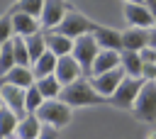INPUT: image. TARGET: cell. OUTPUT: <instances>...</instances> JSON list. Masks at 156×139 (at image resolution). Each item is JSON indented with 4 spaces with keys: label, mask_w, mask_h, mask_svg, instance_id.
<instances>
[{
    "label": "cell",
    "mask_w": 156,
    "mask_h": 139,
    "mask_svg": "<svg viewBox=\"0 0 156 139\" xmlns=\"http://www.w3.org/2000/svg\"><path fill=\"white\" fill-rule=\"evenodd\" d=\"M44 102H46V100H44L41 90L37 88V83H34L32 88H27V112H29V115H37Z\"/></svg>",
    "instance_id": "cell-27"
},
{
    "label": "cell",
    "mask_w": 156,
    "mask_h": 139,
    "mask_svg": "<svg viewBox=\"0 0 156 139\" xmlns=\"http://www.w3.org/2000/svg\"><path fill=\"white\" fill-rule=\"evenodd\" d=\"M27 39V46H29V56H32V63L34 61H39L46 51H49V46H46V34L44 32H37V34H32V37H24Z\"/></svg>",
    "instance_id": "cell-23"
},
{
    "label": "cell",
    "mask_w": 156,
    "mask_h": 139,
    "mask_svg": "<svg viewBox=\"0 0 156 139\" xmlns=\"http://www.w3.org/2000/svg\"><path fill=\"white\" fill-rule=\"evenodd\" d=\"M41 119L37 115H27L24 119H20V127H17V139H39L41 134Z\"/></svg>",
    "instance_id": "cell-20"
},
{
    "label": "cell",
    "mask_w": 156,
    "mask_h": 139,
    "mask_svg": "<svg viewBox=\"0 0 156 139\" xmlns=\"http://www.w3.org/2000/svg\"><path fill=\"white\" fill-rule=\"evenodd\" d=\"M54 76L58 78L61 85H71V83L80 80L83 68H80V63H78V61L73 59V54H71V56H61V59H58V66H56V73H54Z\"/></svg>",
    "instance_id": "cell-11"
},
{
    "label": "cell",
    "mask_w": 156,
    "mask_h": 139,
    "mask_svg": "<svg viewBox=\"0 0 156 139\" xmlns=\"http://www.w3.org/2000/svg\"><path fill=\"white\" fill-rule=\"evenodd\" d=\"M56 66H58V56H56V54H51V51H46L39 61H34V63H32V71H34L37 80H41V78L54 76V73H56Z\"/></svg>",
    "instance_id": "cell-19"
},
{
    "label": "cell",
    "mask_w": 156,
    "mask_h": 139,
    "mask_svg": "<svg viewBox=\"0 0 156 139\" xmlns=\"http://www.w3.org/2000/svg\"><path fill=\"white\" fill-rule=\"evenodd\" d=\"M12 46H15V59H17V66H29L32 68V56H29V46H27V39L15 34L12 37Z\"/></svg>",
    "instance_id": "cell-26"
},
{
    "label": "cell",
    "mask_w": 156,
    "mask_h": 139,
    "mask_svg": "<svg viewBox=\"0 0 156 139\" xmlns=\"http://www.w3.org/2000/svg\"><path fill=\"white\" fill-rule=\"evenodd\" d=\"M15 66H17V59H15V46L10 39V41H2V46H0V76L10 73Z\"/></svg>",
    "instance_id": "cell-25"
},
{
    "label": "cell",
    "mask_w": 156,
    "mask_h": 139,
    "mask_svg": "<svg viewBox=\"0 0 156 139\" xmlns=\"http://www.w3.org/2000/svg\"><path fill=\"white\" fill-rule=\"evenodd\" d=\"M124 20L139 29H154L156 27V17L144 2H124Z\"/></svg>",
    "instance_id": "cell-7"
},
{
    "label": "cell",
    "mask_w": 156,
    "mask_h": 139,
    "mask_svg": "<svg viewBox=\"0 0 156 139\" xmlns=\"http://www.w3.org/2000/svg\"><path fill=\"white\" fill-rule=\"evenodd\" d=\"M124 2H144V0H124Z\"/></svg>",
    "instance_id": "cell-35"
},
{
    "label": "cell",
    "mask_w": 156,
    "mask_h": 139,
    "mask_svg": "<svg viewBox=\"0 0 156 139\" xmlns=\"http://www.w3.org/2000/svg\"><path fill=\"white\" fill-rule=\"evenodd\" d=\"M68 10H71V5H68L66 0H46L44 12H41V17H39L41 29H44V32L56 29V27L63 22V17L68 15Z\"/></svg>",
    "instance_id": "cell-8"
},
{
    "label": "cell",
    "mask_w": 156,
    "mask_h": 139,
    "mask_svg": "<svg viewBox=\"0 0 156 139\" xmlns=\"http://www.w3.org/2000/svg\"><path fill=\"white\" fill-rule=\"evenodd\" d=\"M93 29H95V24L85 17V15H80L78 10H68V15L63 17V22L56 27V29H51V32H58V34H63V37H68V39H78V37H83V34H93Z\"/></svg>",
    "instance_id": "cell-3"
},
{
    "label": "cell",
    "mask_w": 156,
    "mask_h": 139,
    "mask_svg": "<svg viewBox=\"0 0 156 139\" xmlns=\"http://www.w3.org/2000/svg\"><path fill=\"white\" fill-rule=\"evenodd\" d=\"M12 24H15V34H20V37H32V34L41 32V22L32 15H24V12L12 15Z\"/></svg>",
    "instance_id": "cell-17"
},
{
    "label": "cell",
    "mask_w": 156,
    "mask_h": 139,
    "mask_svg": "<svg viewBox=\"0 0 156 139\" xmlns=\"http://www.w3.org/2000/svg\"><path fill=\"white\" fill-rule=\"evenodd\" d=\"M122 66V51H107V49H100L95 63H93V73L90 76H102L107 71H115Z\"/></svg>",
    "instance_id": "cell-14"
},
{
    "label": "cell",
    "mask_w": 156,
    "mask_h": 139,
    "mask_svg": "<svg viewBox=\"0 0 156 139\" xmlns=\"http://www.w3.org/2000/svg\"><path fill=\"white\" fill-rule=\"evenodd\" d=\"M37 88L41 90L44 100H56V98H61V90H63V85L58 83V78H56V76H49V78L37 80Z\"/></svg>",
    "instance_id": "cell-24"
},
{
    "label": "cell",
    "mask_w": 156,
    "mask_h": 139,
    "mask_svg": "<svg viewBox=\"0 0 156 139\" xmlns=\"http://www.w3.org/2000/svg\"><path fill=\"white\" fill-rule=\"evenodd\" d=\"M149 46H154V49H156V27H154V29H149Z\"/></svg>",
    "instance_id": "cell-32"
},
{
    "label": "cell",
    "mask_w": 156,
    "mask_h": 139,
    "mask_svg": "<svg viewBox=\"0 0 156 139\" xmlns=\"http://www.w3.org/2000/svg\"><path fill=\"white\" fill-rule=\"evenodd\" d=\"M0 95H2V105H7L20 119H24L27 112V90L17 88V85H0Z\"/></svg>",
    "instance_id": "cell-10"
},
{
    "label": "cell",
    "mask_w": 156,
    "mask_h": 139,
    "mask_svg": "<svg viewBox=\"0 0 156 139\" xmlns=\"http://www.w3.org/2000/svg\"><path fill=\"white\" fill-rule=\"evenodd\" d=\"M122 68L129 78H144V59L139 51H122Z\"/></svg>",
    "instance_id": "cell-18"
},
{
    "label": "cell",
    "mask_w": 156,
    "mask_h": 139,
    "mask_svg": "<svg viewBox=\"0 0 156 139\" xmlns=\"http://www.w3.org/2000/svg\"><path fill=\"white\" fill-rule=\"evenodd\" d=\"M144 83H146L144 78H129V76H127V78L119 83L117 93L110 98V105H115V107H119V110H134L136 98H139Z\"/></svg>",
    "instance_id": "cell-2"
},
{
    "label": "cell",
    "mask_w": 156,
    "mask_h": 139,
    "mask_svg": "<svg viewBox=\"0 0 156 139\" xmlns=\"http://www.w3.org/2000/svg\"><path fill=\"white\" fill-rule=\"evenodd\" d=\"M12 32H15L12 15H5L2 22H0V39H2V41H10V39H12Z\"/></svg>",
    "instance_id": "cell-28"
},
{
    "label": "cell",
    "mask_w": 156,
    "mask_h": 139,
    "mask_svg": "<svg viewBox=\"0 0 156 139\" xmlns=\"http://www.w3.org/2000/svg\"><path fill=\"white\" fill-rule=\"evenodd\" d=\"M144 5H146V7L154 12V17H156V0H144Z\"/></svg>",
    "instance_id": "cell-33"
},
{
    "label": "cell",
    "mask_w": 156,
    "mask_h": 139,
    "mask_svg": "<svg viewBox=\"0 0 156 139\" xmlns=\"http://www.w3.org/2000/svg\"><path fill=\"white\" fill-rule=\"evenodd\" d=\"M139 54H141L144 63H156V49H154V46H146V49H141Z\"/></svg>",
    "instance_id": "cell-29"
},
{
    "label": "cell",
    "mask_w": 156,
    "mask_h": 139,
    "mask_svg": "<svg viewBox=\"0 0 156 139\" xmlns=\"http://www.w3.org/2000/svg\"><path fill=\"white\" fill-rule=\"evenodd\" d=\"M17 127H20V117L7 105H2L0 107V132H2V139H12V134H17Z\"/></svg>",
    "instance_id": "cell-21"
},
{
    "label": "cell",
    "mask_w": 156,
    "mask_h": 139,
    "mask_svg": "<svg viewBox=\"0 0 156 139\" xmlns=\"http://www.w3.org/2000/svg\"><path fill=\"white\" fill-rule=\"evenodd\" d=\"M127 78V73H124V68L119 66V68H115V71H107V73H102V76H93V88L102 95V98H112L115 93H117V88H119V83Z\"/></svg>",
    "instance_id": "cell-9"
},
{
    "label": "cell",
    "mask_w": 156,
    "mask_h": 139,
    "mask_svg": "<svg viewBox=\"0 0 156 139\" xmlns=\"http://www.w3.org/2000/svg\"><path fill=\"white\" fill-rule=\"evenodd\" d=\"M98 54H100V44L95 41L93 34H83V37L76 39V44H73V59L80 63L83 73H93V63H95Z\"/></svg>",
    "instance_id": "cell-4"
},
{
    "label": "cell",
    "mask_w": 156,
    "mask_h": 139,
    "mask_svg": "<svg viewBox=\"0 0 156 139\" xmlns=\"http://www.w3.org/2000/svg\"><path fill=\"white\" fill-rule=\"evenodd\" d=\"M37 83V76L29 66H15L10 73L0 76V85H17V88H32Z\"/></svg>",
    "instance_id": "cell-12"
},
{
    "label": "cell",
    "mask_w": 156,
    "mask_h": 139,
    "mask_svg": "<svg viewBox=\"0 0 156 139\" xmlns=\"http://www.w3.org/2000/svg\"><path fill=\"white\" fill-rule=\"evenodd\" d=\"M58 100H63V102L71 105V107H88V105H98V102H102V95L93 88L90 80L80 78V80L71 83V85H63Z\"/></svg>",
    "instance_id": "cell-1"
},
{
    "label": "cell",
    "mask_w": 156,
    "mask_h": 139,
    "mask_svg": "<svg viewBox=\"0 0 156 139\" xmlns=\"http://www.w3.org/2000/svg\"><path fill=\"white\" fill-rule=\"evenodd\" d=\"M39 139H58V132H56V127H51V124H44V127H41V134H39Z\"/></svg>",
    "instance_id": "cell-30"
},
{
    "label": "cell",
    "mask_w": 156,
    "mask_h": 139,
    "mask_svg": "<svg viewBox=\"0 0 156 139\" xmlns=\"http://www.w3.org/2000/svg\"><path fill=\"white\" fill-rule=\"evenodd\" d=\"M122 44L124 51H141L149 46V29H139V27H129L127 32H122Z\"/></svg>",
    "instance_id": "cell-15"
},
{
    "label": "cell",
    "mask_w": 156,
    "mask_h": 139,
    "mask_svg": "<svg viewBox=\"0 0 156 139\" xmlns=\"http://www.w3.org/2000/svg\"><path fill=\"white\" fill-rule=\"evenodd\" d=\"M132 112H134V117L139 122H156V80L144 83Z\"/></svg>",
    "instance_id": "cell-5"
},
{
    "label": "cell",
    "mask_w": 156,
    "mask_h": 139,
    "mask_svg": "<svg viewBox=\"0 0 156 139\" xmlns=\"http://www.w3.org/2000/svg\"><path fill=\"white\" fill-rule=\"evenodd\" d=\"M93 37H95V41L100 44V49H107V51H124L122 34L115 32V29H107V27H98V24H95Z\"/></svg>",
    "instance_id": "cell-13"
},
{
    "label": "cell",
    "mask_w": 156,
    "mask_h": 139,
    "mask_svg": "<svg viewBox=\"0 0 156 139\" xmlns=\"http://www.w3.org/2000/svg\"><path fill=\"white\" fill-rule=\"evenodd\" d=\"M144 80H156V63H144Z\"/></svg>",
    "instance_id": "cell-31"
},
{
    "label": "cell",
    "mask_w": 156,
    "mask_h": 139,
    "mask_svg": "<svg viewBox=\"0 0 156 139\" xmlns=\"http://www.w3.org/2000/svg\"><path fill=\"white\" fill-rule=\"evenodd\" d=\"M37 117L44 122V124H51V127H66L68 122H71V105H66L63 100H46L41 107H39V112H37Z\"/></svg>",
    "instance_id": "cell-6"
},
{
    "label": "cell",
    "mask_w": 156,
    "mask_h": 139,
    "mask_svg": "<svg viewBox=\"0 0 156 139\" xmlns=\"http://www.w3.org/2000/svg\"><path fill=\"white\" fill-rule=\"evenodd\" d=\"M44 34H46V46H49L51 54H56L58 59L73 54L76 39H68V37H63V34H58V32H44Z\"/></svg>",
    "instance_id": "cell-16"
},
{
    "label": "cell",
    "mask_w": 156,
    "mask_h": 139,
    "mask_svg": "<svg viewBox=\"0 0 156 139\" xmlns=\"http://www.w3.org/2000/svg\"><path fill=\"white\" fill-rule=\"evenodd\" d=\"M44 5H46V0H17L12 7H10V12L7 15H17V12H24V15H32V17H41V12H44Z\"/></svg>",
    "instance_id": "cell-22"
},
{
    "label": "cell",
    "mask_w": 156,
    "mask_h": 139,
    "mask_svg": "<svg viewBox=\"0 0 156 139\" xmlns=\"http://www.w3.org/2000/svg\"><path fill=\"white\" fill-rule=\"evenodd\" d=\"M149 139H156V132H151V134H149Z\"/></svg>",
    "instance_id": "cell-34"
}]
</instances>
